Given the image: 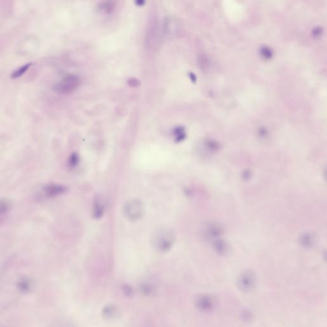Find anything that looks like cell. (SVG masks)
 Returning <instances> with one entry per match:
<instances>
[{
    "label": "cell",
    "mask_w": 327,
    "mask_h": 327,
    "mask_svg": "<svg viewBox=\"0 0 327 327\" xmlns=\"http://www.w3.org/2000/svg\"><path fill=\"white\" fill-rule=\"evenodd\" d=\"M175 242V235L169 228H161L153 235L152 244L157 251L167 253L170 250Z\"/></svg>",
    "instance_id": "cell-1"
},
{
    "label": "cell",
    "mask_w": 327,
    "mask_h": 327,
    "mask_svg": "<svg viewBox=\"0 0 327 327\" xmlns=\"http://www.w3.org/2000/svg\"><path fill=\"white\" fill-rule=\"evenodd\" d=\"M123 211L125 217L128 219L129 221L140 220L144 215V204L138 199L129 200L125 203Z\"/></svg>",
    "instance_id": "cell-2"
},
{
    "label": "cell",
    "mask_w": 327,
    "mask_h": 327,
    "mask_svg": "<svg viewBox=\"0 0 327 327\" xmlns=\"http://www.w3.org/2000/svg\"><path fill=\"white\" fill-rule=\"evenodd\" d=\"M80 79L76 75H69L58 82L55 87L58 93L68 95L76 91L80 85Z\"/></svg>",
    "instance_id": "cell-3"
},
{
    "label": "cell",
    "mask_w": 327,
    "mask_h": 327,
    "mask_svg": "<svg viewBox=\"0 0 327 327\" xmlns=\"http://www.w3.org/2000/svg\"><path fill=\"white\" fill-rule=\"evenodd\" d=\"M68 191V187L59 183H51L41 187V197L42 199H52L62 196Z\"/></svg>",
    "instance_id": "cell-4"
},
{
    "label": "cell",
    "mask_w": 327,
    "mask_h": 327,
    "mask_svg": "<svg viewBox=\"0 0 327 327\" xmlns=\"http://www.w3.org/2000/svg\"><path fill=\"white\" fill-rule=\"evenodd\" d=\"M162 41L161 30L160 29L158 23L152 21L148 28L147 34V46L150 49H157L160 46Z\"/></svg>",
    "instance_id": "cell-5"
},
{
    "label": "cell",
    "mask_w": 327,
    "mask_h": 327,
    "mask_svg": "<svg viewBox=\"0 0 327 327\" xmlns=\"http://www.w3.org/2000/svg\"><path fill=\"white\" fill-rule=\"evenodd\" d=\"M256 283V277L255 272L251 270H247L241 274L237 281V286L240 290L244 292H249L253 290Z\"/></svg>",
    "instance_id": "cell-6"
},
{
    "label": "cell",
    "mask_w": 327,
    "mask_h": 327,
    "mask_svg": "<svg viewBox=\"0 0 327 327\" xmlns=\"http://www.w3.org/2000/svg\"><path fill=\"white\" fill-rule=\"evenodd\" d=\"M195 305L202 312H210L215 309L217 300L213 296L203 294L197 296L194 301Z\"/></svg>",
    "instance_id": "cell-7"
},
{
    "label": "cell",
    "mask_w": 327,
    "mask_h": 327,
    "mask_svg": "<svg viewBox=\"0 0 327 327\" xmlns=\"http://www.w3.org/2000/svg\"><path fill=\"white\" fill-rule=\"evenodd\" d=\"M12 208H13V204H12L10 199L5 198V197L0 198V225L8 217L9 213L11 211Z\"/></svg>",
    "instance_id": "cell-8"
},
{
    "label": "cell",
    "mask_w": 327,
    "mask_h": 327,
    "mask_svg": "<svg viewBox=\"0 0 327 327\" xmlns=\"http://www.w3.org/2000/svg\"><path fill=\"white\" fill-rule=\"evenodd\" d=\"M16 287L21 293H30L34 288V282L28 277H22L16 282Z\"/></svg>",
    "instance_id": "cell-9"
},
{
    "label": "cell",
    "mask_w": 327,
    "mask_h": 327,
    "mask_svg": "<svg viewBox=\"0 0 327 327\" xmlns=\"http://www.w3.org/2000/svg\"><path fill=\"white\" fill-rule=\"evenodd\" d=\"M223 228L217 223H210L206 227L204 235L209 239H215L222 234Z\"/></svg>",
    "instance_id": "cell-10"
},
{
    "label": "cell",
    "mask_w": 327,
    "mask_h": 327,
    "mask_svg": "<svg viewBox=\"0 0 327 327\" xmlns=\"http://www.w3.org/2000/svg\"><path fill=\"white\" fill-rule=\"evenodd\" d=\"M102 314L105 319H114L119 317L120 309L116 305L107 304L103 307Z\"/></svg>",
    "instance_id": "cell-11"
},
{
    "label": "cell",
    "mask_w": 327,
    "mask_h": 327,
    "mask_svg": "<svg viewBox=\"0 0 327 327\" xmlns=\"http://www.w3.org/2000/svg\"><path fill=\"white\" fill-rule=\"evenodd\" d=\"M176 26L177 25L172 19H168L164 23L162 32L168 37H173L176 34V30H177Z\"/></svg>",
    "instance_id": "cell-12"
},
{
    "label": "cell",
    "mask_w": 327,
    "mask_h": 327,
    "mask_svg": "<svg viewBox=\"0 0 327 327\" xmlns=\"http://www.w3.org/2000/svg\"><path fill=\"white\" fill-rule=\"evenodd\" d=\"M141 293L145 296H151L156 294V286L150 282H143L140 286Z\"/></svg>",
    "instance_id": "cell-13"
},
{
    "label": "cell",
    "mask_w": 327,
    "mask_h": 327,
    "mask_svg": "<svg viewBox=\"0 0 327 327\" xmlns=\"http://www.w3.org/2000/svg\"><path fill=\"white\" fill-rule=\"evenodd\" d=\"M93 217L96 220H99L104 213V206L100 199H96L94 201L93 206Z\"/></svg>",
    "instance_id": "cell-14"
},
{
    "label": "cell",
    "mask_w": 327,
    "mask_h": 327,
    "mask_svg": "<svg viewBox=\"0 0 327 327\" xmlns=\"http://www.w3.org/2000/svg\"><path fill=\"white\" fill-rule=\"evenodd\" d=\"M213 248L216 253L220 254V255H225L228 251L229 247L227 242L224 240H216L213 242Z\"/></svg>",
    "instance_id": "cell-15"
},
{
    "label": "cell",
    "mask_w": 327,
    "mask_h": 327,
    "mask_svg": "<svg viewBox=\"0 0 327 327\" xmlns=\"http://www.w3.org/2000/svg\"><path fill=\"white\" fill-rule=\"evenodd\" d=\"M300 243L305 248H311L314 244V237L310 233H304L301 235L300 237Z\"/></svg>",
    "instance_id": "cell-16"
},
{
    "label": "cell",
    "mask_w": 327,
    "mask_h": 327,
    "mask_svg": "<svg viewBox=\"0 0 327 327\" xmlns=\"http://www.w3.org/2000/svg\"><path fill=\"white\" fill-rule=\"evenodd\" d=\"M50 327H77L75 324L73 323L72 321L69 319L65 318H60L56 319L53 323L51 324Z\"/></svg>",
    "instance_id": "cell-17"
},
{
    "label": "cell",
    "mask_w": 327,
    "mask_h": 327,
    "mask_svg": "<svg viewBox=\"0 0 327 327\" xmlns=\"http://www.w3.org/2000/svg\"><path fill=\"white\" fill-rule=\"evenodd\" d=\"M32 65V63H27L22 67L19 68L17 70H15L12 74V78L13 79H18L20 78L21 76H23V75L27 72V70L29 69V68Z\"/></svg>",
    "instance_id": "cell-18"
},
{
    "label": "cell",
    "mask_w": 327,
    "mask_h": 327,
    "mask_svg": "<svg viewBox=\"0 0 327 327\" xmlns=\"http://www.w3.org/2000/svg\"><path fill=\"white\" fill-rule=\"evenodd\" d=\"M79 163V156L76 153H72L68 159L67 166L70 169L76 168Z\"/></svg>",
    "instance_id": "cell-19"
},
{
    "label": "cell",
    "mask_w": 327,
    "mask_h": 327,
    "mask_svg": "<svg viewBox=\"0 0 327 327\" xmlns=\"http://www.w3.org/2000/svg\"><path fill=\"white\" fill-rule=\"evenodd\" d=\"M122 292H123L124 295L126 296L127 297H131V296H133L134 289L131 286L128 285V284H124L122 286Z\"/></svg>",
    "instance_id": "cell-20"
},
{
    "label": "cell",
    "mask_w": 327,
    "mask_h": 327,
    "mask_svg": "<svg viewBox=\"0 0 327 327\" xmlns=\"http://www.w3.org/2000/svg\"><path fill=\"white\" fill-rule=\"evenodd\" d=\"M114 5L113 4L112 2H107V3H104L102 6V8L103 10H104L107 13H110L111 11L114 10Z\"/></svg>",
    "instance_id": "cell-21"
},
{
    "label": "cell",
    "mask_w": 327,
    "mask_h": 327,
    "mask_svg": "<svg viewBox=\"0 0 327 327\" xmlns=\"http://www.w3.org/2000/svg\"><path fill=\"white\" fill-rule=\"evenodd\" d=\"M242 317L245 321H251V319L252 317H253V316H252V314L251 313L250 311H248V310H246L245 311L242 312Z\"/></svg>",
    "instance_id": "cell-22"
},
{
    "label": "cell",
    "mask_w": 327,
    "mask_h": 327,
    "mask_svg": "<svg viewBox=\"0 0 327 327\" xmlns=\"http://www.w3.org/2000/svg\"><path fill=\"white\" fill-rule=\"evenodd\" d=\"M250 176H251L250 171H245L244 175H243V177L245 178V180H247L249 179V178H250Z\"/></svg>",
    "instance_id": "cell-23"
}]
</instances>
